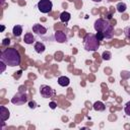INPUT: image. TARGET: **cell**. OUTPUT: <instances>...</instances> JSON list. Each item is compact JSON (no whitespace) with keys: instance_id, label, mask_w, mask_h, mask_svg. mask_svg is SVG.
<instances>
[{"instance_id":"8fae6325","label":"cell","mask_w":130,"mask_h":130,"mask_svg":"<svg viewBox=\"0 0 130 130\" xmlns=\"http://www.w3.org/2000/svg\"><path fill=\"white\" fill-rule=\"evenodd\" d=\"M92 108H93V110L96 111V112H103V111L106 110V106H105V104H104L103 102H101V101H96V102L93 104Z\"/></svg>"},{"instance_id":"9c48e42d","label":"cell","mask_w":130,"mask_h":130,"mask_svg":"<svg viewBox=\"0 0 130 130\" xmlns=\"http://www.w3.org/2000/svg\"><path fill=\"white\" fill-rule=\"evenodd\" d=\"M10 117V112L9 110L4 107V106H0V118H1V122H5L7 119H9Z\"/></svg>"},{"instance_id":"6da1fadb","label":"cell","mask_w":130,"mask_h":130,"mask_svg":"<svg viewBox=\"0 0 130 130\" xmlns=\"http://www.w3.org/2000/svg\"><path fill=\"white\" fill-rule=\"evenodd\" d=\"M0 60L3 61L7 66L14 67L20 64V55L14 48H7L2 51Z\"/></svg>"},{"instance_id":"cb8c5ba5","label":"cell","mask_w":130,"mask_h":130,"mask_svg":"<svg viewBox=\"0 0 130 130\" xmlns=\"http://www.w3.org/2000/svg\"><path fill=\"white\" fill-rule=\"evenodd\" d=\"M91 1H93V2H101V1H103V0H91Z\"/></svg>"},{"instance_id":"ac0fdd59","label":"cell","mask_w":130,"mask_h":130,"mask_svg":"<svg viewBox=\"0 0 130 130\" xmlns=\"http://www.w3.org/2000/svg\"><path fill=\"white\" fill-rule=\"evenodd\" d=\"M124 112H125V114H126L128 117H130V101H128V102L125 104Z\"/></svg>"},{"instance_id":"7402d4cb","label":"cell","mask_w":130,"mask_h":130,"mask_svg":"<svg viewBox=\"0 0 130 130\" xmlns=\"http://www.w3.org/2000/svg\"><path fill=\"white\" fill-rule=\"evenodd\" d=\"M9 44H10V40H9L8 38L4 39V40H3V42H2V45H3V46H8Z\"/></svg>"},{"instance_id":"603a6c76","label":"cell","mask_w":130,"mask_h":130,"mask_svg":"<svg viewBox=\"0 0 130 130\" xmlns=\"http://www.w3.org/2000/svg\"><path fill=\"white\" fill-rule=\"evenodd\" d=\"M49 106H50V108H51V109H53V110H54V109H56L57 104H56L55 102H51V103L49 104Z\"/></svg>"},{"instance_id":"ba28073f","label":"cell","mask_w":130,"mask_h":130,"mask_svg":"<svg viewBox=\"0 0 130 130\" xmlns=\"http://www.w3.org/2000/svg\"><path fill=\"white\" fill-rule=\"evenodd\" d=\"M54 37H55L56 42H58V43H60V44L67 42V36H66L65 32H63L62 30H56L55 34H54Z\"/></svg>"},{"instance_id":"30bf717a","label":"cell","mask_w":130,"mask_h":130,"mask_svg":"<svg viewBox=\"0 0 130 130\" xmlns=\"http://www.w3.org/2000/svg\"><path fill=\"white\" fill-rule=\"evenodd\" d=\"M34 49H35V51L38 54H43L45 52V50H46V46L42 42H36L35 43V46H34Z\"/></svg>"},{"instance_id":"52a82bcc","label":"cell","mask_w":130,"mask_h":130,"mask_svg":"<svg viewBox=\"0 0 130 130\" xmlns=\"http://www.w3.org/2000/svg\"><path fill=\"white\" fill-rule=\"evenodd\" d=\"M32 31L38 36H44L47 34V28L40 23H36L32 25Z\"/></svg>"},{"instance_id":"5bb4252c","label":"cell","mask_w":130,"mask_h":130,"mask_svg":"<svg viewBox=\"0 0 130 130\" xmlns=\"http://www.w3.org/2000/svg\"><path fill=\"white\" fill-rule=\"evenodd\" d=\"M12 32H13V36H14V37H16V38L20 37L21 34H22V26L19 25V24L14 25L13 28H12Z\"/></svg>"},{"instance_id":"7a4b0ae2","label":"cell","mask_w":130,"mask_h":130,"mask_svg":"<svg viewBox=\"0 0 130 130\" xmlns=\"http://www.w3.org/2000/svg\"><path fill=\"white\" fill-rule=\"evenodd\" d=\"M93 27L96 32H100L103 35L104 39L110 40L113 38L114 27L108 20L103 19V18H98L93 23Z\"/></svg>"},{"instance_id":"d4e9b609","label":"cell","mask_w":130,"mask_h":130,"mask_svg":"<svg viewBox=\"0 0 130 130\" xmlns=\"http://www.w3.org/2000/svg\"><path fill=\"white\" fill-rule=\"evenodd\" d=\"M4 28H5L4 25H1V30H4Z\"/></svg>"},{"instance_id":"2e32d148","label":"cell","mask_w":130,"mask_h":130,"mask_svg":"<svg viewBox=\"0 0 130 130\" xmlns=\"http://www.w3.org/2000/svg\"><path fill=\"white\" fill-rule=\"evenodd\" d=\"M116 8H117V11H118L119 13H124V12L126 11V9H127V5H126V3H124V2H119V3L117 4Z\"/></svg>"},{"instance_id":"44dd1931","label":"cell","mask_w":130,"mask_h":130,"mask_svg":"<svg viewBox=\"0 0 130 130\" xmlns=\"http://www.w3.org/2000/svg\"><path fill=\"white\" fill-rule=\"evenodd\" d=\"M0 65H1V70H0V72L2 73V72H4V70H5V67H6L7 65H6V64H5L3 61H1V60H0Z\"/></svg>"},{"instance_id":"ffe728a7","label":"cell","mask_w":130,"mask_h":130,"mask_svg":"<svg viewBox=\"0 0 130 130\" xmlns=\"http://www.w3.org/2000/svg\"><path fill=\"white\" fill-rule=\"evenodd\" d=\"M28 107H29L30 109H36V108H37V103H36L35 101H30V102L28 103Z\"/></svg>"},{"instance_id":"3957f363","label":"cell","mask_w":130,"mask_h":130,"mask_svg":"<svg viewBox=\"0 0 130 130\" xmlns=\"http://www.w3.org/2000/svg\"><path fill=\"white\" fill-rule=\"evenodd\" d=\"M101 41L98 40L94 34H87L83 38V47L88 52H94L100 48Z\"/></svg>"},{"instance_id":"5b68a950","label":"cell","mask_w":130,"mask_h":130,"mask_svg":"<svg viewBox=\"0 0 130 130\" xmlns=\"http://www.w3.org/2000/svg\"><path fill=\"white\" fill-rule=\"evenodd\" d=\"M53 3L51 0H40L38 2V9L42 13H49L52 11Z\"/></svg>"},{"instance_id":"9a60e30c","label":"cell","mask_w":130,"mask_h":130,"mask_svg":"<svg viewBox=\"0 0 130 130\" xmlns=\"http://www.w3.org/2000/svg\"><path fill=\"white\" fill-rule=\"evenodd\" d=\"M70 18H71V14H70L69 12H67V11H63V12L60 14V20H61L62 22H64V23L68 22V21L70 20Z\"/></svg>"},{"instance_id":"277c9868","label":"cell","mask_w":130,"mask_h":130,"mask_svg":"<svg viewBox=\"0 0 130 130\" xmlns=\"http://www.w3.org/2000/svg\"><path fill=\"white\" fill-rule=\"evenodd\" d=\"M40 93L44 99H52L56 95L55 89H53L51 86L47 84H42L40 86Z\"/></svg>"},{"instance_id":"8992f818","label":"cell","mask_w":130,"mask_h":130,"mask_svg":"<svg viewBox=\"0 0 130 130\" xmlns=\"http://www.w3.org/2000/svg\"><path fill=\"white\" fill-rule=\"evenodd\" d=\"M26 102H27V96L25 94V91L24 92H17L11 99V103L13 105H16V106H21V105L25 104Z\"/></svg>"},{"instance_id":"d6986e66","label":"cell","mask_w":130,"mask_h":130,"mask_svg":"<svg viewBox=\"0 0 130 130\" xmlns=\"http://www.w3.org/2000/svg\"><path fill=\"white\" fill-rule=\"evenodd\" d=\"M124 34H125V37H126L127 39H130V26H126V27H125Z\"/></svg>"},{"instance_id":"4fadbf2b","label":"cell","mask_w":130,"mask_h":130,"mask_svg":"<svg viewBox=\"0 0 130 130\" xmlns=\"http://www.w3.org/2000/svg\"><path fill=\"white\" fill-rule=\"evenodd\" d=\"M70 83V79L67 76H60L58 78V84L60 86H68Z\"/></svg>"},{"instance_id":"7c38bea8","label":"cell","mask_w":130,"mask_h":130,"mask_svg":"<svg viewBox=\"0 0 130 130\" xmlns=\"http://www.w3.org/2000/svg\"><path fill=\"white\" fill-rule=\"evenodd\" d=\"M23 41H24L25 44L31 45L32 43H35V37H34V35L31 32H26L24 35V37H23Z\"/></svg>"},{"instance_id":"e0dca14e","label":"cell","mask_w":130,"mask_h":130,"mask_svg":"<svg viewBox=\"0 0 130 130\" xmlns=\"http://www.w3.org/2000/svg\"><path fill=\"white\" fill-rule=\"evenodd\" d=\"M102 58H103V60H106V61L111 60V58H112L111 52L110 51H104L103 54H102Z\"/></svg>"}]
</instances>
